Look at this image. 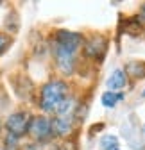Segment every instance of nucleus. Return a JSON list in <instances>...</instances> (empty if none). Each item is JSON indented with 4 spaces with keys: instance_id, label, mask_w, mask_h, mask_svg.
Here are the masks:
<instances>
[{
    "instance_id": "obj_1",
    "label": "nucleus",
    "mask_w": 145,
    "mask_h": 150,
    "mask_svg": "<svg viewBox=\"0 0 145 150\" xmlns=\"http://www.w3.org/2000/svg\"><path fill=\"white\" fill-rule=\"evenodd\" d=\"M82 43V36L72 30H58L54 34V59H56L58 68L70 75L75 66V55Z\"/></svg>"
},
{
    "instance_id": "obj_2",
    "label": "nucleus",
    "mask_w": 145,
    "mask_h": 150,
    "mask_svg": "<svg viewBox=\"0 0 145 150\" xmlns=\"http://www.w3.org/2000/svg\"><path fill=\"white\" fill-rule=\"evenodd\" d=\"M68 98V86L63 81H48L40 91V107L45 112H56L63 100Z\"/></svg>"
},
{
    "instance_id": "obj_3",
    "label": "nucleus",
    "mask_w": 145,
    "mask_h": 150,
    "mask_svg": "<svg viewBox=\"0 0 145 150\" xmlns=\"http://www.w3.org/2000/svg\"><path fill=\"white\" fill-rule=\"evenodd\" d=\"M27 134L38 143H48L54 136L50 120L47 116H32L29 129H27Z\"/></svg>"
},
{
    "instance_id": "obj_4",
    "label": "nucleus",
    "mask_w": 145,
    "mask_h": 150,
    "mask_svg": "<svg viewBox=\"0 0 145 150\" xmlns=\"http://www.w3.org/2000/svg\"><path fill=\"white\" fill-rule=\"evenodd\" d=\"M31 123V116L27 112L20 111V112H13V115L6 120V129H7V134L14 136L20 139L23 134H27V129Z\"/></svg>"
},
{
    "instance_id": "obj_5",
    "label": "nucleus",
    "mask_w": 145,
    "mask_h": 150,
    "mask_svg": "<svg viewBox=\"0 0 145 150\" xmlns=\"http://www.w3.org/2000/svg\"><path fill=\"white\" fill-rule=\"evenodd\" d=\"M106 48H107V41L102 36H93V38H88L84 41V54L88 57L102 59L104 54H106Z\"/></svg>"
},
{
    "instance_id": "obj_6",
    "label": "nucleus",
    "mask_w": 145,
    "mask_h": 150,
    "mask_svg": "<svg viewBox=\"0 0 145 150\" xmlns=\"http://www.w3.org/2000/svg\"><path fill=\"white\" fill-rule=\"evenodd\" d=\"M50 123H52L54 136H68L72 132V127H74V112L58 115L54 120H50Z\"/></svg>"
},
{
    "instance_id": "obj_7",
    "label": "nucleus",
    "mask_w": 145,
    "mask_h": 150,
    "mask_svg": "<svg viewBox=\"0 0 145 150\" xmlns=\"http://www.w3.org/2000/svg\"><path fill=\"white\" fill-rule=\"evenodd\" d=\"M125 86H127V75H125V71L115 70L111 73L109 81H107V88L109 89H124Z\"/></svg>"
},
{
    "instance_id": "obj_8",
    "label": "nucleus",
    "mask_w": 145,
    "mask_h": 150,
    "mask_svg": "<svg viewBox=\"0 0 145 150\" xmlns=\"http://www.w3.org/2000/svg\"><path fill=\"white\" fill-rule=\"evenodd\" d=\"M125 71L129 73L131 79H143V77H145V63H141V61H138V63L133 61V63L127 64ZM127 73H125V75H127Z\"/></svg>"
},
{
    "instance_id": "obj_9",
    "label": "nucleus",
    "mask_w": 145,
    "mask_h": 150,
    "mask_svg": "<svg viewBox=\"0 0 145 150\" xmlns=\"http://www.w3.org/2000/svg\"><path fill=\"white\" fill-rule=\"evenodd\" d=\"M120 100H124V93H115V91H106L100 98L104 107H115Z\"/></svg>"
},
{
    "instance_id": "obj_10",
    "label": "nucleus",
    "mask_w": 145,
    "mask_h": 150,
    "mask_svg": "<svg viewBox=\"0 0 145 150\" xmlns=\"http://www.w3.org/2000/svg\"><path fill=\"white\" fill-rule=\"evenodd\" d=\"M100 148L102 150H118V139L115 136H106L100 141Z\"/></svg>"
},
{
    "instance_id": "obj_11",
    "label": "nucleus",
    "mask_w": 145,
    "mask_h": 150,
    "mask_svg": "<svg viewBox=\"0 0 145 150\" xmlns=\"http://www.w3.org/2000/svg\"><path fill=\"white\" fill-rule=\"evenodd\" d=\"M9 45H11V38L7 34H4V32H0V55L7 50Z\"/></svg>"
},
{
    "instance_id": "obj_12",
    "label": "nucleus",
    "mask_w": 145,
    "mask_h": 150,
    "mask_svg": "<svg viewBox=\"0 0 145 150\" xmlns=\"http://www.w3.org/2000/svg\"><path fill=\"white\" fill-rule=\"evenodd\" d=\"M0 129H2V122H0Z\"/></svg>"
},
{
    "instance_id": "obj_13",
    "label": "nucleus",
    "mask_w": 145,
    "mask_h": 150,
    "mask_svg": "<svg viewBox=\"0 0 145 150\" xmlns=\"http://www.w3.org/2000/svg\"><path fill=\"white\" fill-rule=\"evenodd\" d=\"M143 97H145V89H143Z\"/></svg>"
},
{
    "instance_id": "obj_14",
    "label": "nucleus",
    "mask_w": 145,
    "mask_h": 150,
    "mask_svg": "<svg viewBox=\"0 0 145 150\" xmlns=\"http://www.w3.org/2000/svg\"><path fill=\"white\" fill-rule=\"evenodd\" d=\"M0 4H2V2H0Z\"/></svg>"
}]
</instances>
